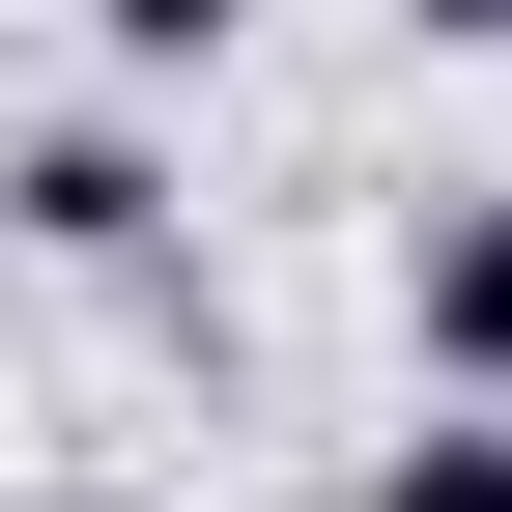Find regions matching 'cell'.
Segmentation results:
<instances>
[{"label":"cell","instance_id":"cell-1","mask_svg":"<svg viewBox=\"0 0 512 512\" xmlns=\"http://www.w3.org/2000/svg\"><path fill=\"white\" fill-rule=\"evenodd\" d=\"M0 228H29V256H86V285H114V256L171 228V171H143V114H57V143L0 171Z\"/></svg>","mask_w":512,"mask_h":512},{"label":"cell","instance_id":"cell-2","mask_svg":"<svg viewBox=\"0 0 512 512\" xmlns=\"http://www.w3.org/2000/svg\"><path fill=\"white\" fill-rule=\"evenodd\" d=\"M399 342H427V399H512V200H427V256H399Z\"/></svg>","mask_w":512,"mask_h":512},{"label":"cell","instance_id":"cell-3","mask_svg":"<svg viewBox=\"0 0 512 512\" xmlns=\"http://www.w3.org/2000/svg\"><path fill=\"white\" fill-rule=\"evenodd\" d=\"M370 512H512V399H427L399 456H370Z\"/></svg>","mask_w":512,"mask_h":512},{"label":"cell","instance_id":"cell-4","mask_svg":"<svg viewBox=\"0 0 512 512\" xmlns=\"http://www.w3.org/2000/svg\"><path fill=\"white\" fill-rule=\"evenodd\" d=\"M256 29V0H86V57H114V86H171V57H228Z\"/></svg>","mask_w":512,"mask_h":512},{"label":"cell","instance_id":"cell-5","mask_svg":"<svg viewBox=\"0 0 512 512\" xmlns=\"http://www.w3.org/2000/svg\"><path fill=\"white\" fill-rule=\"evenodd\" d=\"M399 29H427V57H512V0H399Z\"/></svg>","mask_w":512,"mask_h":512}]
</instances>
